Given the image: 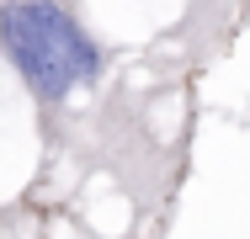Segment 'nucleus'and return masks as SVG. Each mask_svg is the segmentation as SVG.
I'll return each instance as SVG.
<instances>
[{"label": "nucleus", "mask_w": 250, "mask_h": 239, "mask_svg": "<svg viewBox=\"0 0 250 239\" xmlns=\"http://www.w3.org/2000/svg\"><path fill=\"white\" fill-rule=\"evenodd\" d=\"M0 59L53 128L69 96L106 75V48L69 0H0Z\"/></svg>", "instance_id": "f257e3e1"}, {"label": "nucleus", "mask_w": 250, "mask_h": 239, "mask_svg": "<svg viewBox=\"0 0 250 239\" xmlns=\"http://www.w3.org/2000/svg\"><path fill=\"white\" fill-rule=\"evenodd\" d=\"M11 223H16V213H0V239H11Z\"/></svg>", "instance_id": "f03ea898"}]
</instances>
